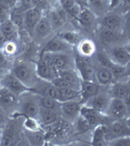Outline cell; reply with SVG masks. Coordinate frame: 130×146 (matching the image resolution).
<instances>
[{
	"label": "cell",
	"mask_w": 130,
	"mask_h": 146,
	"mask_svg": "<svg viewBox=\"0 0 130 146\" xmlns=\"http://www.w3.org/2000/svg\"><path fill=\"white\" fill-rule=\"evenodd\" d=\"M61 119H62V116H61L60 111L39 107L37 120H38L40 126L41 125L42 126H53L56 123L60 122Z\"/></svg>",
	"instance_id": "44dd1931"
},
{
	"label": "cell",
	"mask_w": 130,
	"mask_h": 146,
	"mask_svg": "<svg viewBox=\"0 0 130 146\" xmlns=\"http://www.w3.org/2000/svg\"><path fill=\"white\" fill-rule=\"evenodd\" d=\"M19 96L14 95L9 90L0 87V107L8 113H14L15 110H17Z\"/></svg>",
	"instance_id": "4fadbf2b"
},
{
	"label": "cell",
	"mask_w": 130,
	"mask_h": 146,
	"mask_svg": "<svg viewBox=\"0 0 130 146\" xmlns=\"http://www.w3.org/2000/svg\"><path fill=\"white\" fill-rule=\"evenodd\" d=\"M53 32L54 31L52 29L49 19L46 14H44L40 19L38 23H37L36 27H35L32 38L34 39L35 42H42L48 38Z\"/></svg>",
	"instance_id": "9a60e30c"
},
{
	"label": "cell",
	"mask_w": 130,
	"mask_h": 146,
	"mask_svg": "<svg viewBox=\"0 0 130 146\" xmlns=\"http://www.w3.org/2000/svg\"><path fill=\"white\" fill-rule=\"evenodd\" d=\"M107 92L112 98H119L128 102L129 98V82L128 81H115L108 87Z\"/></svg>",
	"instance_id": "5bb4252c"
},
{
	"label": "cell",
	"mask_w": 130,
	"mask_h": 146,
	"mask_svg": "<svg viewBox=\"0 0 130 146\" xmlns=\"http://www.w3.org/2000/svg\"><path fill=\"white\" fill-rule=\"evenodd\" d=\"M82 103L80 100H72L61 102L60 113L62 118L68 123L72 124L80 115Z\"/></svg>",
	"instance_id": "ba28073f"
},
{
	"label": "cell",
	"mask_w": 130,
	"mask_h": 146,
	"mask_svg": "<svg viewBox=\"0 0 130 146\" xmlns=\"http://www.w3.org/2000/svg\"><path fill=\"white\" fill-rule=\"evenodd\" d=\"M74 2L82 9L88 8V4H87V0H74Z\"/></svg>",
	"instance_id": "f6af8a7d"
},
{
	"label": "cell",
	"mask_w": 130,
	"mask_h": 146,
	"mask_svg": "<svg viewBox=\"0 0 130 146\" xmlns=\"http://www.w3.org/2000/svg\"><path fill=\"white\" fill-rule=\"evenodd\" d=\"M46 15L49 19V22L51 23V27H52L53 31H57L59 28H61L66 23L63 21V19L60 17V15L57 13L55 8L49 9L48 12L46 13Z\"/></svg>",
	"instance_id": "836d02e7"
},
{
	"label": "cell",
	"mask_w": 130,
	"mask_h": 146,
	"mask_svg": "<svg viewBox=\"0 0 130 146\" xmlns=\"http://www.w3.org/2000/svg\"><path fill=\"white\" fill-rule=\"evenodd\" d=\"M94 72H95V81L103 88H108L111 84L115 82L110 68L94 63Z\"/></svg>",
	"instance_id": "7402d4cb"
},
{
	"label": "cell",
	"mask_w": 130,
	"mask_h": 146,
	"mask_svg": "<svg viewBox=\"0 0 130 146\" xmlns=\"http://www.w3.org/2000/svg\"><path fill=\"white\" fill-rule=\"evenodd\" d=\"M27 140L28 143L32 145H41L44 143V135L39 131H27Z\"/></svg>",
	"instance_id": "8d00e7d4"
},
{
	"label": "cell",
	"mask_w": 130,
	"mask_h": 146,
	"mask_svg": "<svg viewBox=\"0 0 130 146\" xmlns=\"http://www.w3.org/2000/svg\"><path fill=\"white\" fill-rule=\"evenodd\" d=\"M3 127L4 126H0V144H1L2 138H3Z\"/></svg>",
	"instance_id": "bcb514c9"
},
{
	"label": "cell",
	"mask_w": 130,
	"mask_h": 146,
	"mask_svg": "<svg viewBox=\"0 0 130 146\" xmlns=\"http://www.w3.org/2000/svg\"><path fill=\"white\" fill-rule=\"evenodd\" d=\"M54 67L57 70L74 69L75 68L74 56L72 53H52Z\"/></svg>",
	"instance_id": "ac0fdd59"
},
{
	"label": "cell",
	"mask_w": 130,
	"mask_h": 146,
	"mask_svg": "<svg viewBox=\"0 0 130 146\" xmlns=\"http://www.w3.org/2000/svg\"><path fill=\"white\" fill-rule=\"evenodd\" d=\"M17 2H18V0H0V3H2V4H4V5H6L7 7H9L11 10L16 6Z\"/></svg>",
	"instance_id": "7bdbcfd3"
},
{
	"label": "cell",
	"mask_w": 130,
	"mask_h": 146,
	"mask_svg": "<svg viewBox=\"0 0 130 146\" xmlns=\"http://www.w3.org/2000/svg\"><path fill=\"white\" fill-rule=\"evenodd\" d=\"M128 102L119 98H112L106 112V117L110 121H115V120L128 118Z\"/></svg>",
	"instance_id": "3957f363"
},
{
	"label": "cell",
	"mask_w": 130,
	"mask_h": 146,
	"mask_svg": "<svg viewBox=\"0 0 130 146\" xmlns=\"http://www.w3.org/2000/svg\"><path fill=\"white\" fill-rule=\"evenodd\" d=\"M105 53L107 54L109 58L113 64L123 65V66L128 65L130 60V52L128 46L125 44L107 47Z\"/></svg>",
	"instance_id": "277c9868"
},
{
	"label": "cell",
	"mask_w": 130,
	"mask_h": 146,
	"mask_svg": "<svg viewBox=\"0 0 130 146\" xmlns=\"http://www.w3.org/2000/svg\"><path fill=\"white\" fill-rule=\"evenodd\" d=\"M60 38H62L64 41H66L68 44H70V46L77 45L78 42L80 41V37L77 32L75 31H64L62 33L58 35Z\"/></svg>",
	"instance_id": "74e56055"
},
{
	"label": "cell",
	"mask_w": 130,
	"mask_h": 146,
	"mask_svg": "<svg viewBox=\"0 0 130 146\" xmlns=\"http://www.w3.org/2000/svg\"><path fill=\"white\" fill-rule=\"evenodd\" d=\"M17 114L25 118H35L37 119L39 111V104L37 101L36 95L31 92H27L19 96Z\"/></svg>",
	"instance_id": "7a4b0ae2"
},
{
	"label": "cell",
	"mask_w": 130,
	"mask_h": 146,
	"mask_svg": "<svg viewBox=\"0 0 130 146\" xmlns=\"http://www.w3.org/2000/svg\"><path fill=\"white\" fill-rule=\"evenodd\" d=\"M99 40L106 47L115 45H122L123 43V33L121 30L110 29L101 27L99 32Z\"/></svg>",
	"instance_id": "9c48e42d"
},
{
	"label": "cell",
	"mask_w": 130,
	"mask_h": 146,
	"mask_svg": "<svg viewBox=\"0 0 130 146\" xmlns=\"http://www.w3.org/2000/svg\"><path fill=\"white\" fill-rule=\"evenodd\" d=\"M80 115L91 125L92 128H95L96 126L101 124L105 125V120L107 118L106 115L96 111L95 109L86 106L84 104L82 105L81 109H80Z\"/></svg>",
	"instance_id": "d6986e66"
},
{
	"label": "cell",
	"mask_w": 130,
	"mask_h": 146,
	"mask_svg": "<svg viewBox=\"0 0 130 146\" xmlns=\"http://www.w3.org/2000/svg\"><path fill=\"white\" fill-rule=\"evenodd\" d=\"M107 145H115V146H130V137L129 135L121 136L115 139L108 141Z\"/></svg>",
	"instance_id": "ab89813d"
},
{
	"label": "cell",
	"mask_w": 130,
	"mask_h": 146,
	"mask_svg": "<svg viewBox=\"0 0 130 146\" xmlns=\"http://www.w3.org/2000/svg\"><path fill=\"white\" fill-rule=\"evenodd\" d=\"M1 51L7 58H10V56H13L14 55H16L18 52V45H17V43H16L15 39L4 41L3 46H2V48H1Z\"/></svg>",
	"instance_id": "d590c367"
},
{
	"label": "cell",
	"mask_w": 130,
	"mask_h": 146,
	"mask_svg": "<svg viewBox=\"0 0 130 146\" xmlns=\"http://www.w3.org/2000/svg\"><path fill=\"white\" fill-rule=\"evenodd\" d=\"M44 13L36 8H32L23 13V30L32 37L34 29Z\"/></svg>",
	"instance_id": "7c38bea8"
},
{
	"label": "cell",
	"mask_w": 130,
	"mask_h": 146,
	"mask_svg": "<svg viewBox=\"0 0 130 146\" xmlns=\"http://www.w3.org/2000/svg\"><path fill=\"white\" fill-rule=\"evenodd\" d=\"M7 123V113L0 107V126H5Z\"/></svg>",
	"instance_id": "ee69618b"
},
{
	"label": "cell",
	"mask_w": 130,
	"mask_h": 146,
	"mask_svg": "<svg viewBox=\"0 0 130 146\" xmlns=\"http://www.w3.org/2000/svg\"><path fill=\"white\" fill-rule=\"evenodd\" d=\"M75 69L78 72L82 81H95L94 63L92 58H85L77 55L74 56Z\"/></svg>",
	"instance_id": "5b68a950"
},
{
	"label": "cell",
	"mask_w": 130,
	"mask_h": 146,
	"mask_svg": "<svg viewBox=\"0 0 130 146\" xmlns=\"http://www.w3.org/2000/svg\"><path fill=\"white\" fill-rule=\"evenodd\" d=\"M88 9L97 17H102L109 12L111 7L110 0H87Z\"/></svg>",
	"instance_id": "4316f807"
},
{
	"label": "cell",
	"mask_w": 130,
	"mask_h": 146,
	"mask_svg": "<svg viewBox=\"0 0 130 146\" xmlns=\"http://www.w3.org/2000/svg\"><path fill=\"white\" fill-rule=\"evenodd\" d=\"M36 98H37V101H38L39 107L60 111L61 102L59 100H55V98H47V96H37V95H36Z\"/></svg>",
	"instance_id": "d6a6232c"
},
{
	"label": "cell",
	"mask_w": 130,
	"mask_h": 146,
	"mask_svg": "<svg viewBox=\"0 0 130 146\" xmlns=\"http://www.w3.org/2000/svg\"></svg>",
	"instance_id": "681fc988"
},
{
	"label": "cell",
	"mask_w": 130,
	"mask_h": 146,
	"mask_svg": "<svg viewBox=\"0 0 130 146\" xmlns=\"http://www.w3.org/2000/svg\"><path fill=\"white\" fill-rule=\"evenodd\" d=\"M29 91L31 92V93H34V95L47 96V98H55V100H59L58 90H57L56 87L52 84V82L45 81V80L38 78L36 80V82H35V84L29 89Z\"/></svg>",
	"instance_id": "30bf717a"
},
{
	"label": "cell",
	"mask_w": 130,
	"mask_h": 146,
	"mask_svg": "<svg viewBox=\"0 0 130 146\" xmlns=\"http://www.w3.org/2000/svg\"><path fill=\"white\" fill-rule=\"evenodd\" d=\"M96 51V45L91 39H81L76 45L77 55L85 58H92Z\"/></svg>",
	"instance_id": "83f0119b"
},
{
	"label": "cell",
	"mask_w": 130,
	"mask_h": 146,
	"mask_svg": "<svg viewBox=\"0 0 130 146\" xmlns=\"http://www.w3.org/2000/svg\"><path fill=\"white\" fill-rule=\"evenodd\" d=\"M110 1H111V0H110Z\"/></svg>",
	"instance_id": "c3c4849f"
},
{
	"label": "cell",
	"mask_w": 130,
	"mask_h": 146,
	"mask_svg": "<svg viewBox=\"0 0 130 146\" xmlns=\"http://www.w3.org/2000/svg\"><path fill=\"white\" fill-rule=\"evenodd\" d=\"M35 71L39 79L52 82L56 77H58V70L54 67L47 66L43 63L37 62H35Z\"/></svg>",
	"instance_id": "d4e9b609"
},
{
	"label": "cell",
	"mask_w": 130,
	"mask_h": 146,
	"mask_svg": "<svg viewBox=\"0 0 130 146\" xmlns=\"http://www.w3.org/2000/svg\"><path fill=\"white\" fill-rule=\"evenodd\" d=\"M58 76L61 77L63 80H65L67 83H68L72 88L79 90L80 89V84H81L82 80L80 78L78 72L76 71V69H64V70H59L58 71Z\"/></svg>",
	"instance_id": "cb8c5ba5"
},
{
	"label": "cell",
	"mask_w": 130,
	"mask_h": 146,
	"mask_svg": "<svg viewBox=\"0 0 130 146\" xmlns=\"http://www.w3.org/2000/svg\"><path fill=\"white\" fill-rule=\"evenodd\" d=\"M76 21L79 27L85 31L91 32L95 29L97 25V16L93 12H91L88 8L81 9L79 15L77 16Z\"/></svg>",
	"instance_id": "2e32d148"
},
{
	"label": "cell",
	"mask_w": 130,
	"mask_h": 146,
	"mask_svg": "<svg viewBox=\"0 0 130 146\" xmlns=\"http://www.w3.org/2000/svg\"><path fill=\"white\" fill-rule=\"evenodd\" d=\"M11 9L7 7L4 4L0 3V23H3L5 21L10 19L11 15Z\"/></svg>",
	"instance_id": "60d3db41"
},
{
	"label": "cell",
	"mask_w": 130,
	"mask_h": 146,
	"mask_svg": "<svg viewBox=\"0 0 130 146\" xmlns=\"http://www.w3.org/2000/svg\"><path fill=\"white\" fill-rule=\"evenodd\" d=\"M23 127L27 129V131H38L40 129V124L38 120L35 118H25Z\"/></svg>",
	"instance_id": "f35d334b"
},
{
	"label": "cell",
	"mask_w": 130,
	"mask_h": 146,
	"mask_svg": "<svg viewBox=\"0 0 130 146\" xmlns=\"http://www.w3.org/2000/svg\"><path fill=\"white\" fill-rule=\"evenodd\" d=\"M106 133H107L108 141L115 139V138L117 137H121V136L129 135L130 128H129L128 118L111 121V123L106 124Z\"/></svg>",
	"instance_id": "52a82bcc"
},
{
	"label": "cell",
	"mask_w": 130,
	"mask_h": 146,
	"mask_svg": "<svg viewBox=\"0 0 130 146\" xmlns=\"http://www.w3.org/2000/svg\"><path fill=\"white\" fill-rule=\"evenodd\" d=\"M93 133H92L91 137V144L93 145H107V133H106V125L101 124L96 126L95 128L92 129Z\"/></svg>",
	"instance_id": "f1b7e54d"
},
{
	"label": "cell",
	"mask_w": 130,
	"mask_h": 146,
	"mask_svg": "<svg viewBox=\"0 0 130 146\" xmlns=\"http://www.w3.org/2000/svg\"><path fill=\"white\" fill-rule=\"evenodd\" d=\"M59 93V100L60 102L72 100H80L79 90L74 88H57Z\"/></svg>",
	"instance_id": "4dcf8cb0"
},
{
	"label": "cell",
	"mask_w": 130,
	"mask_h": 146,
	"mask_svg": "<svg viewBox=\"0 0 130 146\" xmlns=\"http://www.w3.org/2000/svg\"><path fill=\"white\" fill-rule=\"evenodd\" d=\"M111 100H112V98L109 95L108 92L102 90L101 92H99L98 94H96L95 96H91V98L84 103V105L93 108L96 111L106 115V112H107V109L109 107V104H110V102H111Z\"/></svg>",
	"instance_id": "8fae6325"
},
{
	"label": "cell",
	"mask_w": 130,
	"mask_h": 146,
	"mask_svg": "<svg viewBox=\"0 0 130 146\" xmlns=\"http://www.w3.org/2000/svg\"><path fill=\"white\" fill-rule=\"evenodd\" d=\"M42 51H47L50 53H72V46L68 44L59 36H55L47 40Z\"/></svg>",
	"instance_id": "e0dca14e"
},
{
	"label": "cell",
	"mask_w": 130,
	"mask_h": 146,
	"mask_svg": "<svg viewBox=\"0 0 130 146\" xmlns=\"http://www.w3.org/2000/svg\"><path fill=\"white\" fill-rule=\"evenodd\" d=\"M8 58L2 53V51L0 50V69H4V70H9L8 69Z\"/></svg>",
	"instance_id": "b9f144b4"
},
{
	"label": "cell",
	"mask_w": 130,
	"mask_h": 146,
	"mask_svg": "<svg viewBox=\"0 0 130 146\" xmlns=\"http://www.w3.org/2000/svg\"><path fill=\"white\" fill-rule=\"evenodd\" d=\"M0 87L7 89L17 96H20L23 94L29 92V89L23 82H21L10 70L6 71L0 80Z\"/></svg>",
	"instance_id": "8992f818"
},
{
	"label": "cell",
	"mask_w": 130,
	"mask_h": 146,
	"mask_svg": "<svg viewBox=\"0 0 130 146\" xmlns=\"http://www.w3.org/2000/svg\"><path fill=\"white\" fill-rule=\"evenodd\" d=\"M101 27L110 28V29L121 30L123 25V19L119 14L115 13H108L102 16L100 21Z\"/></svg>",
	"instance_id": "603a6c76"
},
{
	"label": "cell",
	"mask_w": 130,
	"mask_h": 146,
	"mask_svg": "<svg viewBox=\"0 0 130 146\" xmlns=\"http://www.w3.org/2000/svg\"><path fill=\"white\" fill-rule=\"evenodd\" d=\"M72 125H74V131L77 133V135L86 133L93 129L91 127V125L89 124L88 122L81 116V115H79V116L77 117L76 120L72 123Z\"/></svg>",
	"instance_id": "e575fe53"
},
{
	"label": "cell",
	"mask_w": 130,
	"mask_h": 146,
	"mask_svg": "<svg viewBox=\"0 0 130 146\" xmlns=\"http://www.w3.org/2000/svg\"><path fill=\"white\" fill-rule=\"evenodd\" d=\"M10 71L28 89L31 88L38 79L35 71V63L30 62L18 60L11 65Z\"/></svg>",
	"instance_id": "6da1fadb"
},
{
	"label": "cell",
	"mask_w": 130,
	"mask_h": 146,
	"mask_svg": "<svg viewBox=\"0 0 130 146\" xmlns=\"http://www.w3.org/2000/svg\"><path fill=\"white\" fill-rule=\"evenodd\" d=\"M19 30L10 19L0 23V38L3 40V42L6 40L16 39Z\"/></svg>",
	"instance_id": "484cf974"
},
{
	"label": "cell",
	"mask_w": 130,
	"mask_h": 146,
	"mask_svg": "<svg viewBox=\"0 0 130 146\" xmlns=\"http://www.w3.org/2000/svg\"><path fill=\"white\" fill-rule=\"evenodd\" d=\"M6 71H8V70H4V69H0V80H1L2 76H3V74L5 73Z\"/></svg>",
	"instance_id": "7dc6e473"
},
{
	"label": "cell",
	"mask_w": 130,
	"mask_h": 146,
	"mask_svg": "<svg viewBox=\"0 0 130 146\" xmlns=\"http://www.w3.org/2000/svg\"><path fill=\"white\" fill-rule=\"evenodd\" d=\"M110 69L113 73L115 81H128V65L123 66V65L113 64Z\"/></svg>",
	"instance_id": "1f68e13d"
},
{
	"label": "cell",
	"mask_w": 130,
	"mask_h": 146,
	"mask_svg": "<svg viewBox=\"0 0 130 146\" xmlns=\"http://www.w3.org/2000/svg\"><path fill=\"white\" fill-rule=\"evenodd\" d=\"M103 90V87L97 83L96 81H82L80 84V101L84 104L91 96H95L99 92Z\"/></svg>",
	"instance_id": "ffe728a7"
},
{
	"label": "cell",
	"mask_w": 130,
	"mask_h": 146,
	"mask_svg": "<svg viewBox=\"0 0 130 146\" xmlns=\"http://www.w3.org/2000/svg\"><path fill=\"white\" fill-rule=\"evenodd\" d=\"M58 5L66 11L68 19H74V20H76L82 9L75 3L74 0H58Z\"/></svg>",
	"instance_id": "f546056e"
}]
</instances>
